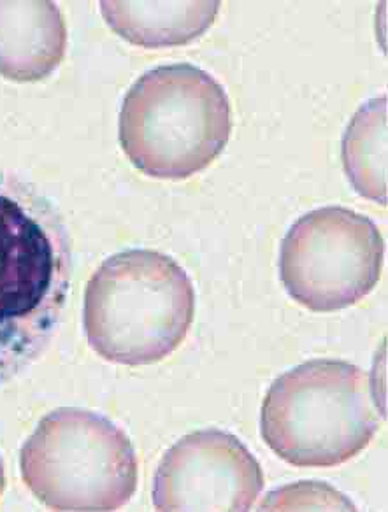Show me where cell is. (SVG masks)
<instances>
[{"mask_svg": "<svg viewBox=\"0 0 388 512\" xmlns=\"http://www.w3.org/2000/svg\"><path fill=\"white\" fill-rule=\"evenodd\" d=\"M71 274L62 214L32 183L0 171V386L50 346Z\"/></svg>", "mask_w": 388, "mask_h": 512, "instance_id": "obj_1", "label": "cell"}, {"mask_svg": "<svg viewBox=\"0 0 388 512\" xmlns=\"http://www.w3.org/2000/svg\"><path fill=\"white\" fill-rule=\"evenodd\" d=\"M195 290L173 256L127 249L109 256L90 278L83 325L88 344L111 363L160 362L194 323Z\"/></svg>", "mask_w": 388, "mask_h": 512, "instance_id": "obj_2", "label": "cell"}, {"mask_svg": "<svg viewBox=\"0 0 388 512\" xmlns=\"http://www.w3.org/2000/svg\"><path fill=\"white\" fill-rule=\"evenodd\" d=\"M232 130L225 88L192 64L144 72L123 100L118 139L139 171L185 179L204 171L225 150Z\"/></svg>", "mask_w": 388, "mask_h": 512, "instance_id": "obj_3", "label": "cell"}, {"mask_svg": "<svg viewBox=\"0 0 388 512\" xmlns=\"http://www.w3.org/2000/svg\"><path fill=\"white\" fill-rule=\"evenodd\" d=\"M380 428L371 381L343 360H309L278 377L260 413V434L295 467H338Z\"/></svg>", "mask_w": 388, "mask_h": 512, "instance_id": "obj_4", "label": "cell"}, {"mask_svg": "<svg viewBox=\"0 0 388 512\" xmlns=\"http://www.w3.org/2000/svg\"><path fill=\"white\" fill-rule=\"evenodd\" d=\"M136 449L102 414L62 407L39 421L20 451V472L51 511H118L137 490Z\"/></svg>", "mask_w": 388, "mask_h": 512, "instance_id": "obj_5", "label": "cell"}, {"mask_svg": "<svg viewBox=\"0 0 388 512\" xmlns=\"http://www.w3.org/2000/svg\"><path fill=\"white\" fill-rule=\"evenodd\" d=\"M383 255L380 228L367 216L320 207L295 221L281 242V283L309 311L336 313L373 292Z\"/></svg>", "mask_w": 388, "mask_h": 512, "instance_id": "obj_6", "label": "cell"}, {"mask_svg": "<svg viewBox=\"0 0 388 512\" xmlns=\"http://www.w3.org/2000/svg\"><path fill=\"white\" fill-rule=\"evenodd\" d=\"M264 490L257 458L218 428L188 434L160 460L153 479L157 511H250Z\"/></svg>", "mask_w": 388, "mask_h": 512, "instance_id": "obj_7", "label": "cell"}, {"mask_svg": "<svg viewBox=\"0 0 388 512\" xmlns=\"http://www.w3.org/2000/svg\"><path fill=\"white\" fill-rule=\"evenodd\" d=\"M67 50V27L55 2H0V74L18 83L51 76Z\"/></svg>", "mask_w": 388, "mask_h": 512, "instance_id": "obj_8", "label": "cell"}, {"mask_svg": "<svg viewBox=\"0 0 388 512\" xmlns=\"http://www.w3.org/2000/svg\"><path fill=\"white\" fill-rule=\"evenodd\" d=\"M220 2H101L118 36L141 48H171L195 41L215 23Z\"/></svg>", "mask_w": 388, "mask_h": 512, "instance_id": "obj_9", "label": "cell"}, {"mask_svg": "<svg viewBox=\"0 0 388 512\" xmlns=\"http://www.w3.org/2000/svg\"><path fill=\"white\" fill-rule=\"evenodd\" d=\"M343 165L353 188L387 206V97L360 107L343 137Z\"/></svg>", "mask_w": 388, "mask_h": 512, "instance_id": "obj_10", "label": "cell"}, {"mask_svg": "<svg viewBox=\"0 0 388 512\" xmlns=\"http://www.w3.org/2000/svg\"><path fill=\"white\" fill-rule=\"evenodd\" d=\"M6 490V469H4V462L0 458V495Z\"/></svg>", "mask_w": 388, "mask_h": 512, "instance_id": "obj_11", "label": "cell"}]
</instances>
